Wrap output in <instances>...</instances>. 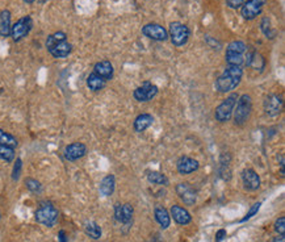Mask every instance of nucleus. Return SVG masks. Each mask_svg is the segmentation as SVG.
Instances as JSON below:
<instances>
[{
  "mask_svg": "<svg viewBox=\"0 0 285 242\" xmlns=\"http://www.w3.org/2000/svg\"><path fill=\"white\" fill-rule=\"evenodd\" d=\"M236 108L233 111L234 114V122L235 125L246 124L251 116L252 111V99L250 95L243 94L236 100Z\"/></svg>",
  "mask_w": 285,
  "mask_h": 242,
  "instance_id": "obj_4",
  "label": "nucleus"
},
{
  "mask_svg": "<svg viewBox=\"0 0 285 242\" xmlns=\"http://www.w3.org/2000/svg\"><path fill=\"white\" fill-rule=\"evenodd\" d=\"M266 4L267 0H247L240 7V15L247 21L255 20L262 13L263 8H264Z\"/></svg>",
  "mask_w": 285,
  "mask_h": 242,
  "instance_id": "obj_9",
  "label": "nucleus"
},
{
  "mask_svg": "<svg viewBox=\"0 0 285 242\" xmlns=\"http://www.w3.org/2000/svg\"><path fill=\"white\" fill-rule=\"evenodd\" d=\"M260 29H262L263 34L266 36L267 38H275L276 36V32L272 29V25H271L270 17L264 16L262 19V23H260Z\"/></svg>",
  "mask_w": 285,
  "mask_h": 242,
  "instance_id": "obj_27",
  "label": "nucleus"
},
{
  "mask_svg": "<svg viewBox=\"0 0 285 242\" xmlns=\"http://www.w3.org/2000/svg\"><path fill=\"white\" fill-rule=\"evenodd\" d=\"M25 185H26V188L29 189L30 192H33V193H40L42 191V184L38 181H36V179H32V178L25 179Z\"/></svg>",
  "mask_w": 285,
  "mask_h": 242,
  "instance_id": "obj_30",
  "label": "nucleus"
},
{
  "mask_svg": "<svg viewBox=\"0 0 285 242\" xmlns=\"http://www.w3.org/2000/svg\"><path fill=\"white\" fill-rule=\"evenodd\" d=\"M34 217L37 220V223L42 224L44 227L52 228L54 227L57 221H58L59 212H58V209H57L52 203H44V204H41V207L36 211Z\"/></svg>",
  "mask_w": 285,
  "mask_h": 242,
  "instance_id": "obj_5",
  "label": "nucleus"
},
{
  "mask_svg": "<svg viewBox=\"0 0 285 242\" xmlns=\"http://www.w3.org/2000/svg\"><path fill=\"white\" fill-rule=\"evenodd\" d=\"M46 49L54 58H66L72 52V45L67 41L66 33L56 32L46 40Z\"/></svg>",
  "mask_w": 285,
  "mask_h": 242,
  "instance_id": "obj_2",
  "label": "nucleus"
},
{
  "mask_svg": "<svg viewBox=\"0 0 285 242\" xmlns=\"http://www.w3.org/2000/svg\"><path fill=\"white\" fill-rule=\"evenodd\" d=\"M158 94V87L155 84H153L151 82H145L142 86H139L134 90L133 92V96L137 102H150L153 99L157 96Z\"/></svg>",
  "mask_w": 285,
  "mask_h": 242,
  "instance_id": "obj_11",
  "label": "nucleus"
},
{
  "mask_svg": "<svg viewBox=\"0 0 285 242\" xmlns=\"http://www.w3.org/2000/svg\"><path fill=\"white\" fill-rule=\"evenodd\" d=\"M147 181L153 183V184H158V185H169L170 182L167 179L165 174H161L158 171H150L147 174Z\"/></svg>",
  "mask_w": 285,
  "mask_h": 242,
  "instance_id": "obj_26",
  "label": "nucleus"
},
{
  "mask_svg": "<svg viewBox=\"0 0 285 242\" xmlns=\"http://www.w3.org/2000/svg\"><path fill=\"white\" fill-rule=\"evenodd\" d=\"M275 231L279 236H285V217H280L275 223Z\"/></svg>",
  "mask_w": 285,
  "mask_h": 242,
  "instance_id": "obj_32",
  "label": "nucleus"
},
{
  "mask_svg": "<svg viewBox=\"0 0 285 242\" xmlns=\"http://www.w3.org/2000/svg\"><path fill=\"white\" fill-rule=\"evenodd\" d=\"M244 0H226V4L228 7L231 8V9H239L242 5H243Z\"/></svg>",
  "mask_w": 285,
  "mask_h": 242,
  "instance_id": "obj_34",
  "label": "nucleus"
},
{
  "mask_svg": "<svg viewBox=\"0 0 285 242\" xmlns=\"http://www.w3.org/2000/svg\"><path fill=\"white\" fill-rule=\"evenodd\" d=\"M242 76H243V68L240 66H228L221 75L216 79V83H214L216 90L221 94L235 90L239 86Z\"/></svg>",
  "mask_w": 285,
  "mask_h": 242,
  "instance_id": "obj_1",
  "label": "nucleus"
},
{
  "mask_svg": "<svg viewBox=\"0 0 285 242\" xmlns=\"http://www.w3.org/2000/svg\"><path fill=\"white\" fill-rule=\"evenodd\" d=\"M171 216H172L173 220H175L177 224H180V225H188V224L192 221L191 213L185 208L180 207V205H172V207H171Z\"/></svg>",
  "mask_w": 285,
  "mask_h": 242,
  "instance_id": "obj_19",
  "label": "nucleus"
},
{
  "mask_svg": "<svg viewBox=\"0 0 285 242\" xmlns=\"http://www.w3.org/2000/svg\"><path fill=\"white\" fill-rule=\"evenodd\" d=\"M0 219H1V215H0Z\"/></svg>",
  "mask_w": 285,
  "mask_h": 242,
  "instance_id": "obj_40",
  "label": "nucleus"
},
{
  "mask_svg": "<svg viewBox=\"0 0 285 242\" xmlns=\"http://www.w3.org/2000/svg\"><path fill=\"white\" fill-rule=\"evenodd\" d=\"M283 98L280 95L276 94H271L268 95L264 100V111H266V114L271 118H275V116H278L280 115L283 110Z\"/></svg>",
  "mask_w": 285,
  "mask_h": 242,
  "instance_id": "obj_12",
  "label": "nucleus"
},
{
  "mask_svg": "<svg viewBox=\"0 0 285 242\" xmlns=\"http://www.w3.org/2000/svg\"><path fill=\"white\" fill-rule=\"evenodd\" d=\"M0 159L7 161V162H12L15 159V150H13V148L0 145Z\"/></svg>",
  "mask_w": 285,
  "mask_h": 242,
  "instance_id": "obj_29",
  "label": "nucleus"
},
{
  "mask_svg": "<svg viewBox=\"0 0 285 242\" xmlns=\"http://www.w3.org/2000/svg\"><path fill=\"white\" fill-rule=\"evenodd\" d=\"M155 219H157L158 224L161 225L162 229H167L170 227V224H171V216H170L169 211L165 208V207H161V205H158L155 207Z\"/></svg>",
  "mask_w": 285,
  "mask_h": 242,
  "instance_id": "obj_22",
  "label": "nucleus"
},
{
  "mask_svg": "<svg viewBox=\"0 0 285 242\" xmlns=\"http://www.w3.org/2000/svg\"><path fill=\"white\" fill-rule=\"evenodd\" d=\"M169 37L172 42L173 46L176 48H181L188 42L189 37H191V30L189 28L183 23L179 21H173L170 24V30H169Z\"/></svg>",
  "mask_w": 285,
  "mask_h": 242,
  "instance_id": "obj_6",
  "label": "nucleus"
},
{
  "mask_svg": "<svg viewBox=\"0 0 285 242\" xmlns=\"http://www.w3.org/2000/svg\"><path fill=\"white\" fill-rule=\"evenodd\" d=\"M11 12L8 9L0 12V36L9 37L11 36Z\"/></svg>",
  "mask_w": 285,
  "mask_h": 242,
  "instance_id": "obj_21",
  "label": "nucleus"
},
{
  "mask_svg": "<svg viewBox=\"0 0 285 242\" xmlns=\"http://www.w3.org/2000/svg\"><path fill=\"white\" fill-rule=\"evenodd\" d=\"M87 154V146L82 142H74V144H70L66 146L64 149V158L70 161V162H74V161H78V159L83 158L84 155Z\"/></svg>",
  "mask_w": 285,
  "mask_h": 242,
  "instance_id": "obj_14",
  "label": "nucleus"
},
{
  "mask_svg": "<svg viewBox=\"0 0 285 242\" xmlns=\"http://www.w3.org/2000/svg\"><path fill=\"white\" fill-rule=\"evenodd\" d=\"M114 187H116V179L113 175H107L100 183V193L103 196H111L114 192Z\"/></svg>",
  "mask_w": 285,
  "mask_h": 242,
  "instance_id": "obj_23",
  "label": "nucleus"
},
{
  "mask_svg": "<svg viewBox=\"0 0 285 242\" xmlns=\"http://www.w3.org/2000/svg\"><path fill=\"white\" fill-rule=\"evenodd\" d=\"M23 1H25V3H28V4H32V3H34L36 0H23Z\"/></svg>",
  "mask_w": 285,
  "mask_h": 242,
  "instance_id": "obj_38",
  "label": "nucleus"
},
{
  "mask_svg": "<svg viewBox=\"0 0 285 242\" xmlns=\"http://www.w3.org/2000/svg\"><path fill=\"white\" fill-rule=\"evenodd\" d=\"M21 169H23V162H21V159L17 158L16 159L15 166H13V171H12V179H13V181H17V179L20 178Z\"/></svg>",
  "mask_w": 285,
  "mask_h": 242,
  "instance_id": "obj_31",
  "label": "nucleus"
},
{
  "mask_svg": "<svg viewBox=\"0 0 285 242\" xmlns=\"http://www.w3.org/2000/svg\"><path fill=\"white\" fill-rule=\"evenodd\" d=\"M107 80H104L102 76H99L98 74H95L94 71L91 72L88 78H87V86L92 91H100L105 87Z\"/></svg>",
  "mask_w": 285,
  "mask_h": 242,
  "instance_id": "obj_24",
  "label": "nucleus"
},
{
  "mask_svg": "<svg viewBox=\"0 0 285 242\" xmlns=\"http://www.w3.org/2000/svg\"><path fill=\"white\" fill-rule=\"evenodd\" d=\"M133 213L134 209L130 204H116L114 207V217L121 224H130Z\"/></svg>",
  "mask_w": 285,
  "mask_h": 242,
  "instance_id": "obj_16",
  "label": "nucleus"
},
{
  "mask_svg": "<svg viewBox=\"0 0 285 242\" xmlns=\"http://www.w3.org/2000/svg\"><path fill=\"white\" fill-rule=\"evenodd\" d=\"M33 28V20L30 16H24L19 19L11 27V37L15 42L21 41L24 37H26L29 32Z\"/></svg>",
  "mask_w": 285,
  "mask_h": 242,
  "instance_id": "obj_8",
  "label": "nucleus"
},
{
  "mask_svg": "<svg viewBox=\"0 0 285 242\" xmlns=\"http://www.w3.org/2000/svg\"><path fill=\"white\" fill-rule=\"evenodd\" d=\"M226 237V231L225 229H220L216 235V242H221L222 240H225Z\"/></svg>",
  "mask_w": 285,
  "mask_h": 242,
  "instance_id": "obj_35",
  "label": "nucleus"
},
{
  "mask_svg": "<svg viewBox=\"0 0 285 242\" xmlns=\"http://www.w3.org/2000/svg\"><path fill=\"white\" fill-rule=\"evenodd\" d=\"M38 1H40V3H45L46 0H38Z\"/></svg>",
  "mask_w": 285,
  "mask_h": 242,
  "instance_id": "obj_39",
  "label": "nucleus"
},
{
  "mask_svg": "<svg viewBox=\"0 0 285 242\" xmlns=\"http://www.w3.org/2000/svg\"><path fill=\"white\" fill-rule=\"evenodd\" d=\"M199 162L196 159L191 158V157H181L176 163L177 171L181 175H189L192 173H195L199 169Z\"/></svg>",
  "mask_w": 285,
  "mask_h": 242,
  "instance_id": "obj_17",
  "label": "nucleus"
},
{
  "mask_svg": "<svg viewBox=\"0 0 285 242\" xmlns=\"http://www.w3.org/2000/svg\"><path fill=\"white\" fill-rule=\"evenodd\" d=\"M84 232L88 237H91L92 240H99L102 237V228L99 227L98 224L94 223V221H90V223H86L84 225Z\"/></svg>",
  "mask_w": 285,
  "mask_h": 242,
  "instance_id": "obj_25",
  "label": "nucleus"
},
{
  "mask_svg": "<svg viewBox=\"0 0 285 242\" xmlns=\"http://www.w3.org/2000/svg\"><path fill=\"white\" fill-rule=\"evenodd\" d=\"M176 193L179 195V197L181 199L185 205H195L196 200H197V196H196V192L193 187H192L189 183L184 182V183H179L176 185Z\"/></svg>",
  "mask_w": 285,
  "mask_h": 242,
  "instance_id": "obj_13",
  "label": "nucleus"
},
{
  "mask_svg": "<svg viewBox=\"0 0 285 242\" xmlns=\"http://www.w3.org/2000/svg\"><path fill=\"white\" fill-rule=\"evenodd\" d=\"M142 34L145 37L150 38L153 41L163 42L169 38V32L161 24L149 23L145 27H142Z\"/></svg>",
  "mask_w": 285,
  "mask_h": 242,
  "instance_id": "obj_10",
  "label": "nucleus"
},
{
  "mask_svg": "<svg viewBox=\"0 0 285 242\" xmlns=\"http://www.w3.org/2000/svg\"><path fill=\"white\" fill-rule=\"evenodd\" d=\"M59 241L60 242H67V240H66V233H64V231H60L59 232Z\"/></svg>",
  "mask_w": 285,
  "mask_h": 242,
  "instance_id": "obj_36",
  "label": "nucleus"
},
{
  "mask_svg": "<svg viewBox=\"0 0 285 242\" xmlns=\"http://www.w3.org/2000/svg\"><path fill=\"white\" fill-rule=\"evenodd\" d=\"M153 122H154V118H153L150 114H141L135 118L133 128H134V130L137 133L145 132L147 128H150Z\"/></svg>",
  "mask_w": 285,
  "mask_h": 242,
  "instance_id": "obj_20",
  "label": "nucleus"
},
{
  "mask_svg": "<svg viewBox=\"0 0 285 242\" xmlns=\"http://www.w3.org/2000/svg\"><path fill=\"white\" fill-rule=\"evenodd\" d=\"M0 145L9 146V148H16L17 146V140L12 134L0 129Z\"/></svg>",
  "mask_w": 285,
  "mask_h": 242,
  "instance_id": "obj_28",
  "label": "nucleus"
},
{
  "mask_svg": "<svg viewBox=\"0 0 285 242\" xmlns=\"http://www.w3.org/2000/svg\"><path fill=\"white\" fill-rule=\"evenodd\" d=\"M260 205H262V203H255V204L252 205L251 209L248 211L247 215L244 216L243 219L240 220V223H244V221H247V220H250V219H251V217H254V216H255L256 213H258V211H259V209H260Z\"/></svg>",
  "mask_w": 285,
  "mask_h": 242,
  "instance_id": "obj_33",
  "label": "nucleus"
},
{
  "mask_svg": "<svg viewBox=\"0 0 285 242\" xmlns=\"http://www.w3.org/2000/svg\"><path fill=\"white\" fill-rule=\"evenodd\" d=\"M242 183L243 187L248 191H256L260 188V178L259 175L256 174L255 170L252 169H246L242 173Z\"/></svg>",
  "mask_w": 285,
  "mask_h": 242,
  "instance_id": "obj_15",
  "label": "nucleus"
},
{
  "mask_svg": "<svg viewBox=\"0 0 285 242\" xmlns=\"http://www.w3.org/2000/svg\"><path fill=\"white\" fill-rule=\"evenodd\" d=\"M94 72L98 74L99 76H102L104 80H111L113 78V74H114V68L109 60H100L95 64Z\"/></svg>",
  "mask_w": 285,
  "mask_h": 242,
  "instance_id": "obj_18",
  "label": "nucleus"
},
{
  "mask_svg": "<svg viewBox=\"0 0 285 242\" xmlns=\"http://www.w3.org/2000/svg\"><path fill=\"white\" fill-rule=\"evenodd\" d=\"M247 50L248 46L240 40L230 42L226 48L225 53V60L228 66H240L242 67L243 64H247V60L250 58V54H247V57H246Z\"/></svg>",
  "mask_w": 285,
  "mask_h": 242,
  "instance_id": "obj_3",
  "label": "nucleus"
},
{
  "mask_svg": "<svg viewBox=\"0 0 285 242\" xmlns=\"http://www.w3.org/2000/svg\"><path fill=\"white\" fill-rule=\"evenodd\" d=\"M270 242H285V239H284V236H280V237H276V239H274Z\"/></svg>",
  "mask_w": 285,
  "mask_h": 242,
  "instance_id": "obj_37",
  "label": "nucleus"
},
{
  "mask_svg": "<svg viewBox=\"0 0 285 242\" xmlns=\"http://www.w3.org/2000/svg\"><path fill=\"white\" fill-rule=\"evenodd\" d=\"M238 98H239L238 94L229 95V96H228V98H226L225 100L216 108V112H214V118H216V120L220 121V122H226V121H229L230 118H231V115H233L234 108H235Z\"/></svg>",
  "mask_w": 285,
  "mask_h": 242,
  "instance_id": "obj_7",
  "label": "nucleus"
}]
</instances>
